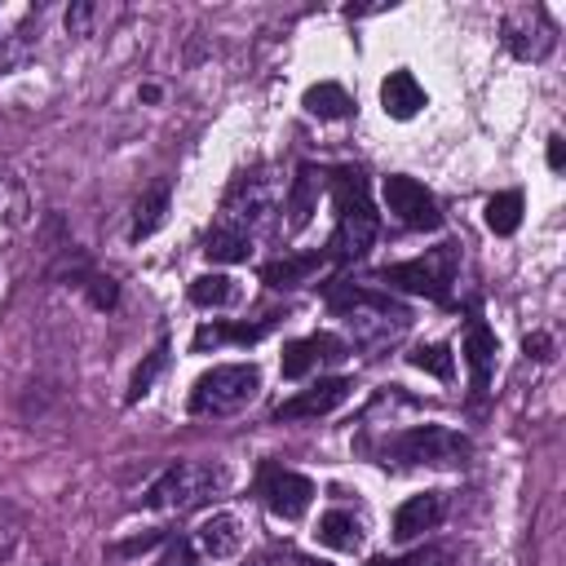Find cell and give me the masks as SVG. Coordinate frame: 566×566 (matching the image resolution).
<instances>
[{
  "label": "cell",
  "mask_w": 566,
  "mask_h": 566,
  "mask_svg": "<svg viewBox=\"0 0 566 566\" xmlns=\"http://www.w3.org/2000/svg\"><path fill=\"white\" fill-rule=\"evenodd\" d=\"M562 164H566V142L553 133V137H548V168H553V172H562Z\"/></svg>",
  "instance_id": "obj_30"
},
{
  "label": "cell",
  "mask_w": 566,
  "mask_h": 566,
  "mask_svg": "<svg viewBox=\"0 0 566 566\" xmlns=\"http://www.w3.org/2000/svg\"><path fill=\"white\" fill-rule=\"evenodd\" d=\"M248 566H261V562H248Z\"/></svg>",
  "instance_id": "obj_34"
},
{
  "label": "cell",
  "mask_w": 566,
  "mask_h": 566,
  "mask_svg": "<svg viewBox=\"0 0 566 566\" xmlns=\"http://www.w3.org/2000/svg\"><path fill=\"white\" fill-rule=\"evenodd\" d=\"M301 566H323V562H301Z\"/></svg>",
  "instance_id": "obj_33"
},
{
  "label": "cell",
  "mask_w": 566,
  "mask_h": 566,
  "mask_svg": "<svg viewBox=\"0 0 566 566\" xmlns=\"http://www.w3.org/2000/svg\"><path fill=\"white\" fill-rule=\"evenodd\" d=\"M332 199H336V230H332L327 256L358 261L376 243V208L367 199V177L358 168L332 172Z\"/></svg>",
  "instance_id": "obj_1"
},
{
  "label": "cell",
  "mask_w": 566,
  "mask_h": 566,
  "mask_svg": "<svg viewBox=\"0 0 566 566\" xmlns=\"http://www.w3.org/2000/svg\"><path fill=\"white\" fill-rule=\"evenodd\" d=\"M332 310H336V318H345L354 327V340H363V345H385V340L402 336L407 323H411L407 305H398L394 296H380L371 287H340V292H332Z\"/></svg>",
  "instance_id": "obj_2"
},
{
  "label": "cell",
  "mask_w": 566,
  "mask_h": 566,
  "mask_svg": "<svg viewBox=\"0 0 566 566\" xmlns=\"http://www.w3.org/2000/svg\"><path fill=\"white\" fill-rule=\"evenodd\" d=\"M155 566H195V548H190V539H172Z\"/></svg>",
  "instance_id": "obj_28"
},
{
  "label": "cell",
  "mask_w": 566,
  "mask_h": 566,
  "mask_svg": "<svg viewBox=\"0 0 566 566\" xmlns=\"http://www.w3.org/2000/svg\"><path fill=\"white\" fill-rule=\"evenodd\" d=\"M371 566H416V557H394V562H385V557H376Z\"/></svg>",
  "instance_id": "obj_32"
},
{
  "label": "cell",
  "mask_w": 566,
  "mask_h": 566,
  "mask_svg": "<svg viewBox=\"0 0 566 566\" xmlns=\"http://www.w3.org/2000/svg\"><path fill=\"white\" fill-rule=\"evenodd\" d=\"M261 500H265V509H270L274 517L296 522V517L310 509V500H314V482H310L305 473H296V469L265 464V473H261Z\"/></svg>",
  "instance_id": "obj_9"
},
{
  "label": "cell",
  "mask_w": 566,
  "mask_h": 566,
  "mask_svg": "<svg viewBox=\"0 0 566 566\" xmlns=\"http://www.w3.org/2000/svg\"><path fill=\"white\" fill-rule=\"evenodd\" d=\"M385 208L407 226V230H438L442 226V212H438V199L407 172H394L385 177Z\"/></svg>",
  "instance_id": "obj_8"
},
{
  "label": "cell",
  "mask_w": 566,
  "mask_h": 566,
  "mask_svg": "<svg viewBox=\"0 0 566 566\" xmlns=\"http://www.w3.org/2000/svg\"><path fill=\"white\" fill-rule=\"evenodd\" d=\"M270 327H274L270 318H265V323H203L190 345H195V354H203L208 345H212V349H217V345H252V340H261Z\"/></svg>",
  "instance_id": "obj_20"
},
{
  "label": "cell",
  "mask_w": 566,
  "mask_h": 566,
  "mask_svg": "<svg viewBox=\"0 0 566 566\" xmlns=\"http://www.w3.org/2000/svg\"><path fill=\"white\" fill-rule=\"evenodd\" d=\"M274 208V181L265 168H252L243 177L230 181L226 199H221V221L217 226H230L239 234H252V226L265 221V212Z\"/></svg>",
  "instance_id": "obj_7"
},
{
  "label": "cell",
  "mask_w": 566,
  "mask_h": 566,
  "mask_svg": "<svg viewBox=\"0 0 566 566\" xmlns=\"http://www.w3.org/2000/svg\"><path fill=\"white\" fill-rule=\"evenodd\" d=\"M464 363H469V376H473V389L482 394L486 385H491V371H495V336H491V327L486 323H469L464 327Z\"/></svg>",
  "instance_id": "obj_16"
},
{
  "label": "cell",
  "mask_w": 566,
  "mask_h": 566,
  "mask_svg": "<svg viewBox=\"0 0 566 566\" xmlns=\"http://www.w3.org/2000/svg\"><path fill=\"white\" fill-rule=\"evenodd\" d=\"M455 265H460V252H455V243H438V248H429L424 256H411V261L385 265L376 279H380V283H389V287L416 292V296H433V301H447V292H451V279H455Z\"/></svg>",
  "instance_id": "obj_6"
},
{
  "label": "cell",
  "mask_w": 566,
  "mask_h": 566,
  "mask_svg": "<svg viewBox=\"0 0 566 566\" xmlns=\"http://www.w3.org/2000/svg\"><path fill=\"white\" fill-rule=\"evenodd\" d=\"M84 22H88V4H80L75 13H66V27H75V31H80Z\"/></svg>",
  "instance_id": "obj_31"
},
{
  "label": "cell",
  "mask_w": 566,
  "mask_h": 566,
  "mask_svg": "<svg viewBox=\"0 0 566 566\" xmlns=\"http://www.w3.org/2000/svg\"><path fill=\"white\" fill-rule=\"evenodd\" d=\"M517 221H522V195L517 190H500V195L486 199V226L495 234H513Z\"/></svg>",
  "instance_id": "obj_25"
},
{
  "label": "cell",
  "mask_w": 566,
  "mask_h": 566,
  "mask_svg": "<svg viewBox=\"0 0 566 566\" xmlns=\"http://www.w3.org/2000/svg\"><path fill=\"white\" fill-rule=\"evenodd\" d=\"M336 358H345V340L332 336V332H314V336H301V340L283 345V363L279 367H283L287 380H301L318 363H336Z\"/></svg>",
  "instance_id": "obj_12"
},
{
  "label": "cell",
  "mask_w": 566,
  "mask_h": 566,
  "mask_svg": "<svg viewBox=\"0 0 566 566\" xmlns=\"http://www.w3.org/2000/svg\"><path fill=\"white\" fill-rule=\"evenodd\" d=\"M380 106H385L389 119H411L424 106V88L416 84L411 71H389L385 84H380Z\"/></svg>",
  "instance_id": "obj_17"
},
{
  "label": "cell",
  "mask_w": 566,
  "mask_h": 566,
  "mask_svg": "<svg viewBox=\"0 0 566 566\" xmlns=\"http://www.w3.org/2000/svg\"><path fill=\"white\" fill-rule=\"evenodd\" d=\"M318 190H323V172L301 164L296 177H292V190H287V230H305L310 217L318 212Z\"/></svg>",
  "instance_id": "obj_15"
},
{
  "label": "cell",
  "mask_w": 566,
  "mask_h": 566,
  "mask_svg": "<svg viewBox=\"0 0 566 566\" xmlns=\"http://www.w3.org/2000/svg\"><path fill=\"white\" fill-rule=\"evenodd\" d=\"M301 102H305V111H310V115H318V119H345V115L354 111V97H349L340 84H332V80L310 84Z\"/></svg>",
  "instance_id": "obj_22"
},
{
  "label": "cell",
  "mask_w": 566,
  "mask_h": 566,
  "mask_svg": "<svg viewBox=\"0 0 566 566\" xmlns=\"http://www.w3.org/2000/svg\"><path fill=\"white\" fill-rule=\"evenodd\" d=\"M349 394H354V380H345V376H327V380L301 389L296 398L279 402L274 420H314V416H327V411H336Z\"/></svg>",
  "instance_id": "obj_11"
},
{
  "label": "cell",
  "mask_w": 566,
  "mask_h": 566,
  "mask_svg": "<svg viewBox=\"0 0 566 566\" xmlns=\"http://www.w3.org/2000/svg\"><path fill=\"white\" fill-rule=\"evenodd\" d=\"M239 296H243V287L230 274H199V279H190V301L203 305V310H230V305H239Z\"/></svg>",
  "instance_id": "obj_21"
},
{
  "label": "cell",
  "mask_w": 566,
  "mask_h": 566,
  "mask_svg": "<svg viewBox=\"0 0 566 566\" xmlns=\"http://www.w3.org/2000/svg\"><path fill=\"white\" fill-rule=\"evenodd\" d=\"M195 539H199L203 557L226 562V557H234V553L243 548V522H239L234 513H212V517L195 531Z\"/></svg>",
  "instance_id": "obj_14"
},
{
  "label": "cell",
  "mask_w": 566,
  "mask_h": 566,
  "mask_svg": "<svg viewBox=\"0 0 566 566\" xmlns=\"http://www.w3.org/2000/svg\"><path fill=\"white\" fill-rule=\"evenodd\" d=\"M164 363H168V345L159 340V345L150 349V358H146V363L133 371V385H128V402H137V398H146V394H150V385H155V376L164 371Z\"/></svg>",
  "instance_id": "obj_26"
},
{
  "label": "cell",
  "mask_w": 566,
  "mask_h": 566,
  "mask_svg": "<svg viewBox=\"0 0 566 566\" xmlns=\"http://www.w3.org/2000/svg\"><path fill=\"white\" fill-rule=\"evenodd\" d=\"M261 389V367L256 363H221L212 371H203L190 389V411L195 416H230L239 407H248Z\"/></svg>",
  "instance_id": "obj_4"
},
{
  "label": "cell",
  "mask_w": 566,
  "mask_h": 566,
  "mask_svg": "<svg viewBox=\"0 0 566 566\" xmlns=\"http://www.w3.org/2000/svg\"><path fill=\"white\" fill-rule=\"evenodd\" d=\"M411 367H420V371H433L438 380H447V376L455 371V363H451L447 345H420V349L411 354Z\"/></svg>",
  "instance_id": "obj_27"
},
{
  "label": "cell",
  "mask_w": 566,
  "mask_h": 566,
  "mask_svg": "<svg viewBox=\"0 0 566 566\" xmlns=\"http://www.w3.org/2000/svg\"><path fill=\"white\" fill-rule=\"evenodd\" d=\"M323 261H327V252H292V256H279V261L261 265V283H270V287H301V283H310L323 270Z\"/></svg>",
  "instance_id": "obj_18"
},
{
  "label": "cell",
  "mask_w": 566,
  "mask_h": 566,
  "mask_svg": "<svg viewBox=\"0 0 566 566\" xmlns=\"http://www.w3.org/2000/svg\"><path fill=\"white\" fill-rule=\"evenodd\" d=\"M442 513H447V495H442V491H420V495L402 500L398 513H394V539L407 544V539L433 531V526L442 522Z\"/></svg>",
  "instance_id": "obj_13"
},
{
  "label": "cell",
  "mask_w": 566,
  "mask_h": 566,
  "mask_svg": "<svg viewBox=\"0 0 566 566\" xmlns=\"http://www.w3.org/2000/svg\"><path fill=\"white\" fill-rule=\"evenodd\" d=\"M504 44L513 57L539 62L553 49V22L544 18V9H522V13L504 18Z\"/></svg>",
  "instance_id": "obj_10"
},
{
  "label": "cell",
  "mask_w": 566,
  "mask_h": 566,
  "mask_svg": "<svg viewBox=\"0 0 566 566\" xmlns=\"http://www.w3.org/2000/svg\"><path fill=\"white\" fill-rule=\"evenodd\" d=\"M314 535H318V544H327L336 553H354L363 544V517L349 513V509H327L318 517V531Z\"/></svg>",
  "instance_id": "obj_19"
},
{
  "label": "cell",
  "mask_w": 566,
  "mask_h": 566,
  "mask_svg": "<svg viewBox=\"0 0 566 566\" xmlns=\"http://www.w3.org/2000/svg\"><path fill=\"white\" fill-rule=\"evenodd\" d=\"M226 486V469L221 464H208V460H181L172 469H164L150 491H146V504L159 509V513H186L195 504H203L208 495H217Z\"/></svg>",
  "instance_id": "obj_3"
},
{
  "label": "cell",
  "mask_w": 566,
  "mask_h": 566,
  "mask_svg": "<svg viewBox=\"0 0 566 566\" xmlns=\"http://www.w3.org/2000/svg\"><path fill=\"white\" fill-rule=\"evenodd\" d=\"M526 354L544 363V358H553V340H548L544 332H535V336H526Z\"/></svg>",
  "instance_id": "obj_29"
},
{
  "label": "cell",
  "mask_w": 566,
  "mask_h": 566,
  "mask_svg": "<svg viewBox=\"0 0 566 566\" xmlns=\"http://www.w3.org/2000/svg\"><path fill=\"white\" fill-rule=\"evenodd\" d=\"M203 252H208V261H248L252 234H239V230H230V226H212Z\"/></svg>",
  "instance_id": "obj_24"
},
{
  "label": "cell",
  "mask_w": 566,
  "mask_h": 566,
  "mask_svg": "<svg viewBox=\"0 0 566 566\" xmlns=\"http://www.w3.org/2000/svg\"><path fill=\"white\" fill-rule=\"evenodd\" d=\"M469 438L447 424H416L385 442V464H424V469H451L469 460Z\"/></svg>",
  "instance_id": "obj_5"
},
{
  "label": "cell",
  "mask_w": 566,
  "mask_h": 566,
  "mask_svg": "<svg viewBox=\"0 0 566 566\" xmlns=\"http://www.w3.org/2000/svg\"><path fill=\"white\" fill-rule=\"evenodd\" d=\"M168 195H172V186L168 181H155L142 199H137V212H133V239H146V234H155L159 230V221H164V212H168Z\"/></svg>",
  "instance_id": "obj_23"
}]
</instances>
